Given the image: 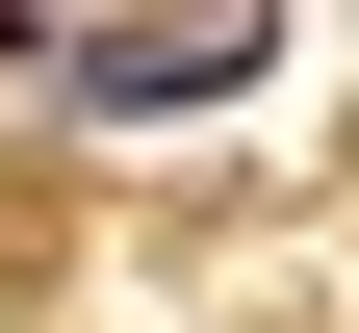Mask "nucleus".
Returning <instances> with one entry per match:
<instances>
[{
  "instance_id": "1",
  "label": "nucleus",
  "mask_w": 359,
  "mask_h": 333,
  "mask_svg": "<svg viewBox=\"0 0 359 333\" xmlns=\"http://www.w3.org/2000/svg\"><path fill=\"white\" fill-rule=\"evenodd\" d=\"M231 77H257V26H128V52H77V103L154 128V103H231Z\"/></svg>"
}]
</instances>
